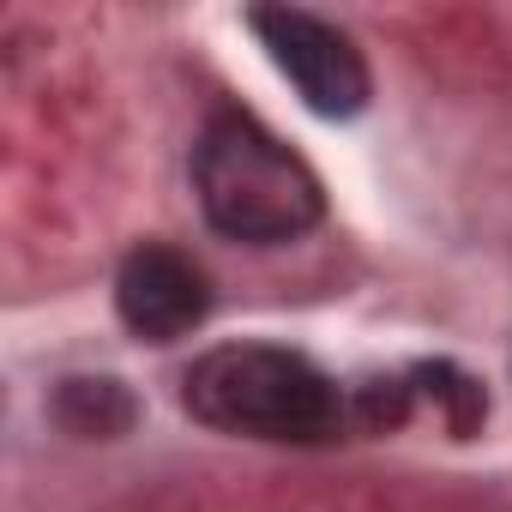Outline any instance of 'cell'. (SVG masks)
<instances>
[{"label":"cell","instance_id":"2","mask_svg":"<svg viewBox=\"0 0 512 512\" xmlns=\"http://www.w3.org/2000/svg\"><path fill=\"white\" fill-rule=\"evenodd\" d=\"M193 193L217 235L284 247L326 217L320 175L247 109H217L193 139Z\"/></svg>","mask_w":512,"mask_h":512},{"label":"cell","instance_id":"3","mask_svg":"<svg viewBox=\"0 0 512 512\" xmlns=\"http://www.w3.org/2000/svg\"><path fill=\"white\" fill-rule=\"evenodd\" d=\"M247 31L260 37V49L272 55V67L296 85V97L326 115V121H350L368 109V61L362 49L320 13H302V7H253L247 13Z\"/></svg>","mask_w":512,"mask_h":512},{"label":"cell","instance_id":"1","mask_svg":"<svg viewBox=\"0 0 512 512\" xmlns=\"http://www.w3.org/2000/svg\"><path fill=\"white\" fill-rule=\"evenodd\" d=\"M181 404L193 422L272 440V446H326L350 428L344 386L290 344H217L181 374Z\"/></svg>","mask_w":512,"mask_h":512},{"label":"cell","instance_id":"4","mask_svg":"<svg viewBox=\"0 0 512 512\" xmlns=\"http://www.w3.org/2000/svg\"><path fill=\"white\" fill-rule=\"evenodd\" d=\"M115 314L133 338L175 344L211 314V284H205L193 253H181L169 241H145L115 272Z\"/></svg>","mask_w":512,"mask_h":512},{"label":"cell","instance_id":"5","mask_svg":"<svg viewBox=\"0 0 512 512\" xmlns=\"http://www.w3.org/2000/svg\"><path fill=\"white\" fill-rule=\"evenodd\" d=\"M133 416H139V404H133V392L121 380L79 374V380L55 386V422L67 434H79V440H115V434L133 428Z\"/></svg>","mask_w":512,"mask_h":512}]
</instances>
